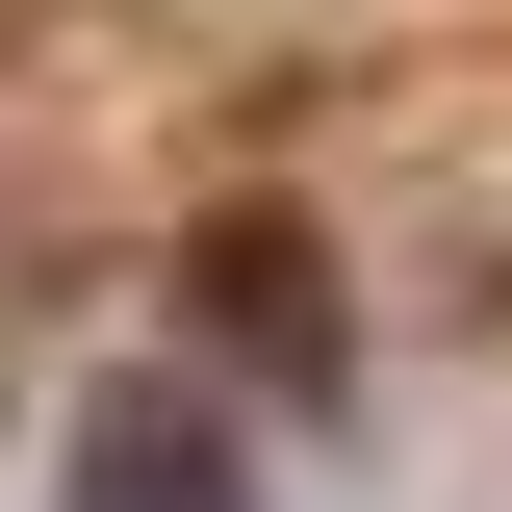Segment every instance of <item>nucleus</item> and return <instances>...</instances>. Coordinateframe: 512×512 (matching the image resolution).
<instances>
[{"instance_id": "1", "label": "nucleus", "mask_w": 512, "mask_h": 512, "mask_svg": "<svg viewBox=\"0 0 512 512\" xmlns=\"http://www.w3.org/2000/svg\"><path fill=\"white\" fill-rule=\"evenodd\" d=\"M77 512H256V487H231V436H205L180 384H154V410H103V436H77Z\"/></svg>"}]
</instances>
